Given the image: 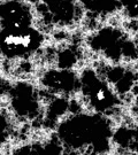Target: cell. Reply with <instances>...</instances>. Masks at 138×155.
Masks as SVG:
<instances>
[{
  "label": "cell",
  "mask_w": 138,
  "mask_h": 155,
  "mask_svg": "<svg viewBox=\"0 0 138 155\" xmlns=\"http://www.w3.org/2000/svg\"><path fill=\"white\" fill-rule=\"evenodd\" d=\"M5 129H6V123H5V120H4V117L1 116V114H0V143L2 141V139L5 138Z\"/></svg>",
  "instance_id": "5"
},
{
  "label": "cell",
  "mask_w": 138,
  "mask_h": 155,
  "mask_svg": "<svg viewBox=\"0 0 138 155\" xmlns=\"http://www.w3.org/2000/svg\"><path fill=\"white\" fill-rule=\"evenodd\" d=\"M0 155H1V153H0Z\"/></svg>",
  "instance_id": "6"
},
{
  "label": "cell",
  "mask_w": 138,
  "mask_h": 155,
  "mask_svg": "<svg viewBox=\"0 0 138 155\" xmlns=\"http://www.w3.org/2000/svg\"><path fill=\"white\" fill-rule=\"evenodd\" d=\"M82 84L83 93L96 110H107L117 104V98L112 89L105 82L100 81L93 71L89 70L83 74Z\"/></svg>",
  "instance_id": "3"
},
{
  "label": "cell",
  "mask_w": 138,
  "mask_h": 155,
  "mask_svg": "<svg viewBox=\"0 0 138 155\" xmlns=\"http://www.w3.org/2000/svg\"><path fill=\"white\" fill-rule=\"evenodd\" d=\"M109 134V125L99 115H76L65 120L59 127L60 139L72 148L103 144Z\"/></svg>",
  "instance_id": "1"
},
{
  "label": "cell",
  "mask_w": 138,
  "mask_h": 155,
  "mask_svg": "<svg viewBox=\"0 0 138 155\" xmlns=\"http://www.w3.org/2000/svg\"><path fill=\"white\" fill-rule=\"evenodd\" d=\"M44 43L43 33L32 25L0 28V54L7 59H23Z\"/></svg>",
  "instance_id": "2"
},
{
  "label": "cell",
  "mask_w": 138,
  "mask_h": 155,
  "mask_svg": "<svg viewBox=\"0 0 138 155\" xmlns=\"http://www.w3.org/2000/svg\"><path fill=\"white\" fill-rule=\"evenodd\" d=\"M32 25V13L27 2H0V28Z\"/></svg>",
  "instance_id": "4"
}]
</instances>
